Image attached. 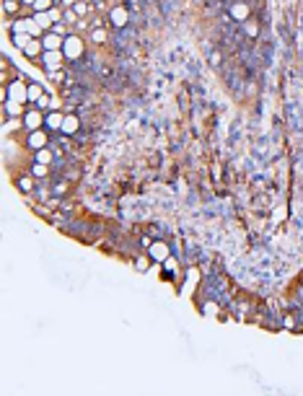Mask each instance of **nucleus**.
<instances>
[{"mask_svg":"<svg viewBox=\"0 0 303 396\" xmlns=\"http://www.w3.org/2000/svg\"><path fill=\"white\" fill-rule=\"evenodd\" d=\"M11 99V101H18V104H29V83H24L21 78L8 83L5 91H3V101Z\"/></svg>","mask_w":303,"mask_h":396,"instance_id":"f257e3e1","label":"nucleus"},{"mask_svg":"<svg viewBox=\"0 0 303 396\" xmlns=\"http://www.w3.org/2000/svg\"><path fill=\"white\" fill-rule=\"evenodd\" d=\"M63 55L65 60H80V55H83V39L78 34H67L63 42Z\"/></svg>","mask_w":303,"mask_h":396,"instance_id":"f03ea898","label":"nucleus"},{"mask_svg":"<svg viewBox=\"0 0 303 396\" xmlns=\"http://www.w3.org/2000/svg\"><path fill=\"white\" fill-rule=\"evenodd\" d=\"M42 65L44 70H60L65 65V55H63V49H44V55H42Z\"/></svg>","mask_w":303,"mask_h":396,"instance_id":"7ed1b4c3","label":"nucleus"},{"mask_svg":"<svg viewBox=\"0 0 303 396\" xmlns=\"http://www.w3.org/2000/svg\"><path fill=\"white\" fill-rule=\"evenodd\" d=\"M145 251H148V257L153 259L156 264H164V262L171 257V246H168L166 241H153Z\"/></svg>","mask_w":303,"mask_h":396,"instance_id":"20e7f679","label":"nucleus"},{"mask_svg":"<svg viewBox=\"0 0 303 396\" xmlns=\"http://www.w3.org/2000/svg\"><path fill=\"white\" fill-rule=\"evenodd\" d=\"M24 127L32 132V130H42L44 127V114H42V109H36V106H32L24 114Z\"/></svg>","mask_w":303,"mask_h":396,"instance_id":"39448f33","label":"nucleus"},{"mask_svg":"<svg viewBox=\"0 0 303 396\" xmlns=\"http://www.w3.org/2000/svg\"><path fill=\"white\" fill-rule=\"evenodd\" d=\"M47 143H49V135L44 130H32V132H29V137H26L29 150H42V148H47Z\"/></svg>","mask_w":303,"mask_h":396,"instance_id":"423d86ee","label":"nucleus"},{"mask_svg":"<svg viewBox=\"0 0 303 396\" xmlns=\"http://www.w3.org/2000/svg\"><path fill=\"white\" fill-rule=\"evenodd\" d=\"M63 122H65V114H60L57 109H52L49 114H44V127L52 130V132H60V130H63Z\"/></svg>","mask_w":303,"mask_h":396,"instance_id":"0eeeda50","label":"nucleus"},{"mask_svg":"<svg viewBox=\"0 0 303 396\" xmlns=\"http://www.w3.org/2000/svg\"><path fill=\"white\" fill-rule=\"evenodd\" d=\"M109 21H112V26L122 29V26H125V24L130 21V13H127V8H122V5L112 8V13H109Z\"/></svg>","mask_w":303,"mask_h":396,"instance_id":"6e6552de","label":"nucleus"},{"mask_svg":"<svg viewBox=\"0 0 303 396\" xmlns=\"http://www.w3.org/2000/svg\"><path fill=\"white\" fill-rule=\"evenodd\" d=\"M21 52L29 57V60H39V55H44V44H42V39H32Z\"/></svg>","mask_w":303,"mask_h":396,"instance_id":"1a4fd4ad","label":"nucleus"},{"mask_svg":"<svg viewBox=\"0 0 303 396\" xmlns=\"http://www.w3.org/2000/svg\"><path fill=\"white\" fill-rule=\"evenodd\" d=\"M63 42H65V36H60L57 32H44L42 36L44 49H63Z\"/></svg>","mask_w":303,"mask_h":396,"instance_id":"9d476101","label":"nucleus"},{"mask_svg":"<svg viewBox=\"0 0 303 396\" xmlns=\"http://www.w3.org/2000/svg\"><path fill=\"white\" fill-rule=\"evenodd\" d=\"M80 130V117L78 114H65V122H63V135H75V132Z\"/></svg>","mask_w":303,"mask_h":396,"instance_id":"9b49d317","label":"nucleus"},{"mask_svg":"<svg viewBox=\"0 0 303 396\" xmlns=\"http://www.w3.org/2000/svg\"><path fill=\"white\" fill-rule=\"evenodd\" d=\"M3 114H5V117H24L26 111H24V104H18V101L5 99V101H3Z\"/></svg>","mask_w":303,"mask_h":396,"instance_id":"f8f14e48","label":"nucleus"},{"mask_svg":"<svg viewBox=\"0 0 303 396\" xmlns=\"http://www.w3.org/2000/svg\"><path fill=\"white\" fill-rule=\"evenodd\" d=\"M231 16H234L236 21H246L249 5H246V3H234V5H231Z\"/></svg>","mask_w":303,"mask_h":396,"instance_id":"ddd939ff","label":"nucleus"},{"mask_svg":"<svg viewBox=\"0 0 303 396\" xmlns=\"http://www.w3.org/2000/svg\"><path fill=\"white\" fill-rule=\"evenodd\" d=\"M34 164H44V166H49V164H52V150H49V148L34 150Z\"/></svg>","mask_w":303,"mask_h":396,"instance_id":"4468645a","label":"nucleus"},{"mask_svg":"<svg viewBox=\"0 0 303 396\" xmlns=\"http://www.w3.org/2000/svg\"><path fill=\"white\" fill-rule=\"evenodd\" d=\"M150 264H153V259L148 257V251L140 254V257H135V269H137V272H148Z\"/></svg>","mask_w":303,"mask_h":396,"instance_id":"2eb2a0df","label":"nucleus"},{"mask_svg":"<svg viewBox=\"0 0 303 396\" xmlns=\"http://www.w3.org/2000/svg\"><path fill=\"white\" fill-rule=\"evenodd\" d=\"M21 0H3V8H5V13H21Z\"/></svg>","mask_w":303,"mask_h":396,"instance_id":"dca6fc26","label":"nucleus"},{"mask_svg":"<svg viewBox=\"0 0 303 396\" xmlns=\"http://www.w3.org/2000/svg\"><path fill=\"white\" fill-rule=\"evenodd\" d=\"M42 94H44V91L39 88L36 83H29V104H36V101H39V96H42Z\"/></svg>","mask_w":303,"mask_h":396,"instance_id":"f3484780","label":"nucleus"},{"mask_svg":"<svg viewBox=\"0 0 303 396\" xmlns=\"http://www.w3.org/2000/svg\"><path fill=\"white\" fill-rule=\"evenodd\" d=\"M16 184H18V189H21V192H32V189H34V176H21Z\"/></svg>","mask_w":303,"mask_h":396,"instance_id":"a211bd4d","label":"nucleus"},{"mask_svg":"<svg viewBox=\"0 0 303 396\" xmlns=\"http://www.w3.org/2000/svg\"><path fill=\"white\" fill-rule=\"evenodd\" d=\"M32 39H34L32 34H13V44H16L18 49H24L29 42H32Z\"/></svg>","mask_w":303,"mask_h":396,"instance_id":"6ab92c4d","label":"nucleus"},{"mask_svg":"<svg viewBox=\"0 0 303 396\" xmlns=\"http://www.w3.org/2000/svg\"><path fill=\"white\" fill-rule=\"evenodd\" d=\"M47 174H49V168H47L44 164H34V166H32V176H34V179H44Z\"/></svg>","mask_w":303,"mask_h":396,"instance_id":"aec40b11","label":"nucleus"},{"mask_svg":"<svg viewBox=\"0 0 303 396\" xmlns=\"http://www.w3.org/2000/svg\"><path fill=\"white\" fill-rule=\"evenodd\" d=\"M52 5H57L55 0H36V3H34V13H39V11H49Z\"/></svg>","mask_w":303,"mask_h":396,"instance_id":"412c9836","label":"nucleus"},{"mask_svg":"<svg viewBox=\"0 0 303 396\" xmlns=\"http://www.w3.org/2000/svg\"><path fill=\"white\" fill-rule=\"evenodd\" d=\"M91 39H94V42L96 44H101V42H106V32H104V29H94V32H91Z\"/></svg>","mask_w":303,"mask_h":396,"instance_id":"4be33fe9","label":"nucleus"},{"mask_svg":"<svg viewBox=\"0 0 303 396\" xmlns=\"http://www.w3.org/2000/svg\"><path fill=\"white\" fill-rule=\"evenodd\" d=\"M244 29H246V34H249V36H257V34H259V26H257L254 21H246V24H244Z\"/></svg>","mask_w":303,"mask_h":396,"instance_id":"5701e85b","label":"nucleus"},{"mask_svg":"<svg viewBox=\"0 0 303 396\" xmlns=\"http://www.w3.org/2000/svg\"><path fill=\"white\" fill-rule=\"evenodd\" d=\"M34 106H36V109H52V106H49V96H47V94H42Z\"/></svg>","mask_w":303,"mask_h":396,"instance_id":"b1692460","label":"nucleus"},{"mask_svg":"<svg viewBox=\"0 0 303 396\" xmlns=\"http://www.w3.org/2000/svg\"><path fill=\"white\" fill-rule=\"evenodd\" d=\"M202 311H207V313H218V303L205 300V303H202Z\"/></svg>","mask_w":303,"mask_h":396,"instance_id":"393cba45","label":"nucleus"},{"mask_svg":"<svg viewBox=\"0 0 303 396\" xmlns=\"http://www.w3.org/2000/svg\"><path fill=\"white\" fill-rule=\"evenodd\" d=\"M49 16H52V21H55V24H60V18H63V11H60L57 5H52V8H49Z\"/></svg>","mask_w":303,"mask_h":396,"instance_id":"a878e982","label":"nucleus"},{"mask_svg":"<svg viewBox=\"0 0 303 396\" xmlns=\"http://www.w3.org/2000/svg\"><path fill=\"white\" fill-rule=\"evenodd\" d=\"M73 11H75L78 16H86V11H88V5H86V3H80V0H78V3L73 5Z\"/></svg>","mask_w":303,"mask_h":396,"instance_id":"bb28decb","label":"nucleus"},{"mask_svg":"<svg viewBox=\"0 0 303 396\" xmlns=\"http://www.w3.org/2000/svg\"><path fill=\"white\" fill-rule=\"evenodd\" d=\"M75 16H78L75 11H65V13H63V18H65V21H75Z\"/></svg>","mask_w":303,"mask_h":396,"instance_id":"cd10ccee","label":"nucleus"},{"mask_svg":"<svg viewBox=\"0 0 303 396\" xmlns=\"http://www.w3.org/2000/svg\"><path fill=\"white\" fill-rule=\"evenodd\" d=\"M150 243H153V241H150L148 236H143V238H140V246H145V249H148V246H150Z\"/></svg>","mask_w":303,"mask_h":396,"instance_id":"c85d7f7f","label":"nucleus"},{"mask_svg":"<svg viewBox=\"0 0 303 396\" xmlns=\"http://www.w3.org/2000/svg\"><path fill=\"white\" fill-rule=\"evenodd\" d=\"M282 324H285V327H290V329H293V316H285V319H282Z\"/></svg>","mask_w":303,"mask_h":396,"instance_id":"c756f323","label":"nucleus"},{"mask_svg":"<svg viewBox=\"0 0 303 396\" xmlns=\"http://www.w3.org/2000/svg\"><path fill=\"white\" fill-rule=\"evenodd\" d=\"M21 3H24V5H32V8H34V3H36V0H21Z\"/></svg>","mask_w":303,"mask_h":396,"instance_id":"7c9ffc66","label":"nucleus"},{"mask_svg":"<svg viewBox=\"0 0 303 396\" xmlns=\"http://www.w3.org/2000/svg\"><path fill=\"white\" fill-rule=\"evenodd\" d=\"M91 3H104V0H91Z\"/></svg>","mask_w":303,"mask_h":396,"instance_id":"2f4dec72","label":"nucleus"},{"mask_svg":"<svg viewBox=\"0 0 303 396\" xmlns=\"http://www.w3.org/2000/svg\"><path fill=\"white\" fill-rule=\"evenodd\" d=\"M55 3H57V5H60V3H65V0H55Z\"/></svg>","mask_w":303,"mask_h":396,"instance_id":"473e14b6","label":"nucleus"}]
</instances>
